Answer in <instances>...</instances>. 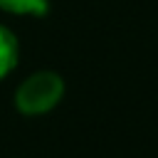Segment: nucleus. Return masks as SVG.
<instances>
[{
  "mask_svg": "<svg viewBox=\"0 0 158 158\" xmlns=\"http://www.w3.org/2000/svg\"><path fill=\"white\" fill-rule=\"evenodd\" d=\"M0 7L15 15H44L47 0H0Z\"/></svg>",
  "mask_w": 158,
  "mask_h": 158,
  "instance_id": "obj_3",
  "label": "nucleus"
},
{
  "mask_svg": "<svg viewBox=\"0 0 158 158\" xmlns=\"http://www.w3.org/2000/svg\"><path fill=\"white\" fill-rule=\"evenodd\" d=\"M64 94V81L54 72H35L15 91V106L25 116H40L52 111Z\"/></svg>",
  "mask_w": 158,
  "mask_h": 158,
  "instance_id": "obj_1",
  "label": "nucleus"
},
{
  "mask_svg": "<svg viewBox=\"0 0 158 158\" xmlns=\"http://www.w3.org/2000/svg\"><path fill=\"white\" fill-rule=\"evenodd\" d=\"M17 64V40L15 35L0 25V79H5Z\"/></svg>",
  "mask_w": 158,
  "mask_h": 158,
  "instance_id": "obj_2",
  "label": "nucleus"
}]
</instances>
